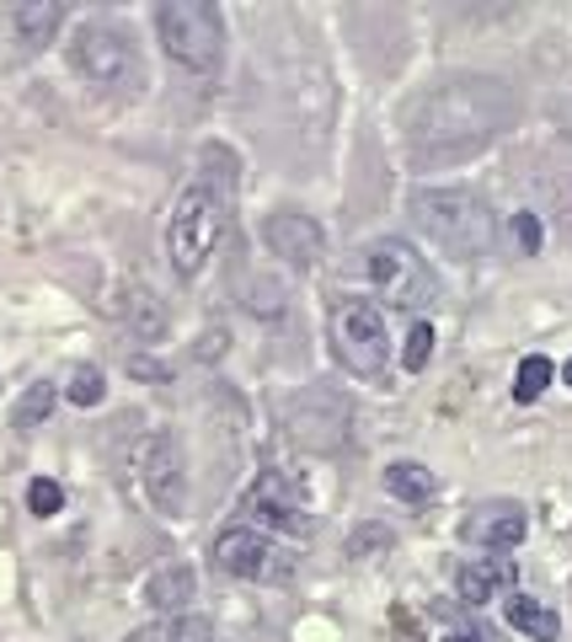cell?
Returning a JSON list of instances; mask_svg holds the SVG:
<instances>
[{"instance_id": "cell-1", "label": "cell", "mask_w": 572, "mask_h": 642, "mask_svg": "<svg viewBox=\"0 0 572 642\" xmlns=\"http://www.w3.org/2000/svg\"><path fill=\"white\" fill-rule=\"evenodd\" d=\"M513 102L503 81H445L412 108V145L418 156H465L487 145L509 124Z\"/></svg>"}, {"instance_id": "cell-2", "label": "cell", "mask_w": 572, "mask_h": 642, "mask_svg": "<svg viewBox=\"0 0 572 642\" xmlns=\"http://www.w3.org/2000/svg\"><path fill=\"white\" fill-rule=\"evenodd\" d=\"M412 220L439 252L476 262L498 247V220L493 209L465 188H423L412 193Z\"/></svg>"}, {"instance_id": "cell-3", "label": "cell", "mask_w": 572, "mask_h": 642, "mask_svg": "<svg viewBox=\"0 0 572 642\" xmlns=\"http://www.w3.org/2000/svg\"><path fill=\"white\" fill-rule=\"evenodd\" d=\"M156 33L166 60L183 64L188 75H220L225 64V22L209 0H161L156 5Z\"/></svg>"}, {"instance_id": "cell-4", "label": "cell", "mask_w": 572, "mask_h": 642, "mask_svg": "<svg viewBox=\"0 0 572 642\" xmlns=\"http://www.w3.org/2000/svg\"><path fill=\"white\" fill-rule=\"evenodd\" d=\"M70 70L80 81L102 86V91H139L145 86V60H139L134 38H128L124 27H113V22L75 27V38H70Z\"/></svg>"}, {"instance_id": "cell-5", "label": "cell", "mask_w": 572, "mask_h": 642, "mask_svg": "<svg viewBox=\"0 0 572 642\" xmlns=\"http://www.w3.org/2000/svg\"><path fill=\"white\" fill-rule=\"evenodd\" d=\"M220 231H225V203L209 183H192L183 188L177 209H172V225H166V252L177 279H198L209 268V257L220 247Z\"/></svg>"}, {"instance_id": "cell-6", "label": "cell", "mask_w": 572, "mask_h": 642, "mask_svg": "<svg viewBox=\"0 0 572 642\" xmlns=\"http://www.w3.org/2000/svg\"><path fill=\"white\" fill-rule=\"evenodd\" d=\"M364 273H370V284L381 289L385 300L401 306V311H418V306H428V300L439 295L434 268L412 252L407 242H396V236H385V242H370V247H364Z\"/></svg>"}, {"instance_id": "cell-7", "label": "cell", "mask_w": 572, "mask_h": 642, "mask_svg": "<svg viewBox=\"0 0 572 642\" xmlns=\"http://www.w3.org/2000/svg\"><path fill=\"white\" fill-rule=\"evenodd\" d=\"M332 348L353 375H381L390 359V337L385 321L370 300H337L332 306Z\"/></svg>"}, {"instance_id": "cell-8", "label": "cell", "mask_w": 572, "mask_h": 642, "mask_svg": "<svg viewBox=\"0 0 572 642\" xmlns=\"http://www.w3.org/2000/svg\"><path fill=\"white\" fill-rule=\"evenodd\" d=\"M139 482H145V498L156 504V514L177 519L188 509V460H183V445L172 429H156L145 440V455H139Z\"/></svg>"}, {"instance_id": "cell-9", "label": "cell", "mask_w": 572, "mask_h": 642, "mask_svg": "<svg viewBox=\"0 0 572 642\" xmlns=\"http://www.w3.org/2000/svg\"><path fill=\"white\" fill-rule=\"evenodd\" d=\"M214 563H220V573L252 578V583H284V578L295 573L289 552H278V546H273L268 535H257V530H225V535L214 541Z\"/></svg>"}, {"instance_id": "cell-10", "label": "cell", "mask_w": 572, "mask_h": 642, "mask_svg": "<svg viewBox=\"0 0 572 642\" xmlns=\"http://www.w3.org/2000/svg\"><path fill=\"white\" fill-rule=\"evenodd\" d=\"M262 242L273 247V257H284L289 268H316L326 257V231L300 209H278L262 220Z\"/></svg>"}, {"instance_id": "cell-11", "label": "cell", "mask_w": 572, "mask_h": 642, "mask_svg": "<svg viewBox=\"0 0 572 642\" xmlns=\"http://www.w3.org/2000/svg\"><path fill=\"white\" fill-rule=\"evenodd\" d=\"M247 514H252L257 524H268V530H289V535H306V530H311V514L300 504V493H295L278 471H262L252 482Z\"/></svg>"}, {"instance_id": "cell-12", "label": "cell", "mask_w": 572, "mask_h": 642, "mask_svg": "<svg viewBox=\"0 0 572 642\" xmlns=\"http://www.w3.org/2000/svg\"><path fill=\"white\" fill-rule=\"evenodd\" d=\"M524 530H530V519L519 504H482L465 519V541H476L487 552H513L524 541Z\"/></svg>"}, {"instance_id": "cell-13", "label": "cell", "mask_w": 572, "mask_h": 642, "mask_svg": "<svg viewBox=\"0 0 572 642\" xmlns=\"http://www.w3.org/2000/svg\"><path fill=\"white\" fill-rule=\"evenodd\" d=\"M455 583H460V600L465 605H487V600H498L503 589L519 583V568H513L509 557H482V563H465Z\"/></svg>"}, {"instance_id": "cell-14", "label": "cell", "mask_w": 572, "mask_h": 642, "mask_svg": "<svg viewBox=\"0 0 572 642\" xmlns=\"http://www.w3.org/2000/svg\"><path fill=\"white\" fill-rule=\"evenodd\" d=\"M119 317H124V326L139 337V343H161V337H166V306H161L145 284H124Z\"/></svg>"}, {"instance_id": "cell-15", "label": "cell", "mask_w": 572, "mask_h": 642, "mask_svg": "<svg viewBox=\"0 0 572 642\" xmlns=\"http://www.w3.org/2000/svg\"><path fill=\"white\" fill-rule=\"evenodd\" d=\"M11 22H16L22 54H38V49L54 44V33H60V22H64V5H54V0H27V5H16Z\"/></svg>"}, {"instance_id": "cell-16", "label": "cell", "mask_w": 572, "mask_h": 642, "mask_svg": "<svg viewBox=\"0 0 572 642\" xmlns=\"http://www.w3.org/2000/svg\"><path fill=\"white\" fill-rule=\"evenodd\" d=\"M509 627L513 632H524V638L535 642H562V621H557V610L546 605V600H530V594H513L509 600Z\"/></svg>"}, {"instance_id": "cell-17", "label": "cell", "mask_w": 572, "mask_h": 642, "mask_svg": "<svg viewBox=\"0 0 572 642\" xmlns=\"http://www.w3.org/2000/svg\"><path fill=\"white\" fill-rule=\"evenodd\" d=\"M192 589H198V578H192V568H183V563H172V568H161V573L145 583V600L156 605V610H166V616H183V605L192 600Z\"/></svg>"}, {"instance_id": "cell-18", "label": "cell", "mask_w": 572, "mask_h": 642, "mask_svg": "<svg viewBox=\"0 0 572 642\" xmlns=\"http://www.w3.org/2000/svg\"><path fill=\"white\" fill-rule=\"evenodd\" d=\"M124 642H214V627H209V616H161V621H150V627H139V632H128Z\"/></svg>"}, {"instance_id": "cell-19", "label": "cell", "mask_w": 572, "mask_h": 642, "mask_svg": "<svg viewBox=\"0 0 572 642\" xmlns=\"http://www.w3.org/2000/svg\"><path fill=\"white\" fill-rule=\"evenodd\" d=\"M434 471L428 466H418V460H390L385 466V493L390 498H401V504H428L434 498Z\"/></svg>"}, {"instance_id": "cell-20", "label": "cell", "mask_w": 572, "mask_h": 642, "mask_svg": "<svg viewBox=\"0 0 572 642\" xmlns=\"http://www.w3.org/2000/svg\"><path fill=\"white\" fill-rule=\"evenodd\" d=\"M49 412H54V381H38V385H27V396L16 402L11 423H16V429H38Z\"/></svg>"}, {"instance_id": "cell-21", "label": "cell", "mask_w": 572, "mask_h": 642, "mask_svg": "<svg viewBox=\"0 0 572 642\" xmlns=\"http://www.w3.org/2000/svg\"><path fill=\"white\" fill-rule=\"evenodd\" d=\"M551 375H557V365H551L546 354H530V359L519 365V375H513V396H519V402H535V396L551 385Z\"/></svg>"}, {"instance_id": "cell-22", "label": "cell", "mask_w": 572, "mask_h": 642, "mask_svg": "<svg viewBox=\"0 0 572 642\" xmlns=\"http://www.w3.org/2000/svg\"><path fill=\"white\" fill-rule=\"evenodd\" d=\"M64 391H70V402H75V407H97V402L108 396V381H102V370H97V365H75Z\"/></svg>"}, {"instance_id": "cell-23", "label": "cell", "mask_w": 572, "mask_h": 642, "mask_svg": "<svg viewBox=\"0 0 572 642\" xmlns=\"http://www.w3.org/2000/svg\"><path fill=\"white\" fill-rule=\"evenodd\" d=\"M428 354H434V326H428V321H418V326L407 332V348H401V365H407V370L418 375V370L428 365Z\"/></svg>"}, {"instance_id": "cell-24", "label": "cell", "mask_w": 572, "mask_h": 642, "mask_svg": "<svg viewBox=\"0 0 572 642\" xmlns=\"http://www.w3.org/2000/svg\"><path fill=\"white\" fill-rule=\"evenodd\" d=\"M27 509L38 514V519L60 514V509H64V487H60V482H49V477H38V482L27 487Z\"/></svg>"}, {"instance_id": "cell-25", "label": "cell", "mask_w": 572, "mask_h": 642, "mask_svg": "<svg viewBox=\"0 0 572 642\" xmlns=\"http://www.w3.org/2000/svg\"><path fill=\"white\" fill-rule=\"evenodd\" d=\"M385 546H390V530H381V524H364V530L348 535V557H375Z\"/></svg>"}, {"instance_id": "cell-26", "label": "cell", "mask_w": 572, "mask_h": 642, "mask_svg": "<svg viewBox=\"0 0 572 642\" xmlns=\"http://www.w3.org/2000/svg\"><path fill=\"white\" fill-rule=\"evenodd\" d=\"M247 306H252L257 317H278V311H284V289H278L273 279H257V284H252V300H247Z\"/></svg>"}, {"instance_id": "cell-27", "label": "cell", "mask_w": 572, "mask_h": 642, "mask_svg": "<svg viewBox=\"0 0 572 642\" xmlns=\"http://www.w3.org/2000/svg\"><path fill=\"white\" fill-rule=\"evenodd\" d=\"M513 242H519L524 257H535L540 252V220L535 214H513Z\"/></svg>"}, {"instance_id": "cell-28", "label": "cell", "mask_w": 572, "mask_h": 642, "mask_svg": "<svg viewBox=\"0 0 572 642\" xmlns=\"http://www.w3.org/2000/svg\"><path fill=\"white\" fill-rule=\"evenodd\" d=\"M128 375H134V381H172V370L156 365L150 354H134V359H128Z\"/></svg>"}, {"instance_id": "cell-29", "label": "cell", "mask_w": 572, "mask_h": 642, "mask_svg": "<svg viewBox=\"0 0 572 642\" xmlns=\"http://www.w3.org/2000/svg\"><path fill=\"white\" fill-rule=\"evenodd\" d=\"M225 348V332H203V348H198V359H214Z\"/></svg>"}, {"instance_id": "cell-30", "label": "cell", "mask_w": 572, "mask_h": 642, "mask_svg": "<svg viewBox=\"0 0 572 642\" xmlns=\"http://www.w3.org/2000/svg\"><path fill=\"white\" fill-rule=\"evenodd\" d=\"M445 642H487V638H476V632H449Z\"/></svg>"}, {"instance_id": "cell-31", "label": "cell", "mask_w": 572, "mask_h": 642, "mask_svg": "<svg viewBox=\"0 0 572 642\" xmlns=\"http://www.w3.org/2000/svg\"><path fill=\"white\" fill-rule=\"evenodd\" d=\"M562 375H568V385H572V359H568V370H562Z\"/></svg>"}]
</instances>
